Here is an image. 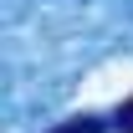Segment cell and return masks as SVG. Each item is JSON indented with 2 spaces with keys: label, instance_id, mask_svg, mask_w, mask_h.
I'll return each instance as SVG.
<instances>
[{
  "label": "cell",
  "instance_id": "7a4b0ae2",
  "mask_svg": "<svg viewBox=\"0 0 133 133\" xmlns=\"http://www.w3.org/2000/svg\"><path fill=\"white\" fill-rule=\"evenodd\" d=\"M113 128H118V133H133V92H128L123 102H118V113H113Z\"/></svg>",
  "mask_w": 133,
  "mask_h": 133
},
{
  "label": "cell",
  "instance_id": "6da1fadb",
  "mask_svg": "<svg viewBox=\"0 0 133 133\" xmlns=\"http://www.w3.org/2000/svg\"><path fill=\"white\" fill-rule=\"evenodd\" d=\"M113 123H102L97 113H82V118H66V123H56L51 133H108Z\"/></svg>",
  "mask_w": 133,
  "mask_h": 133
}]
</instances>
